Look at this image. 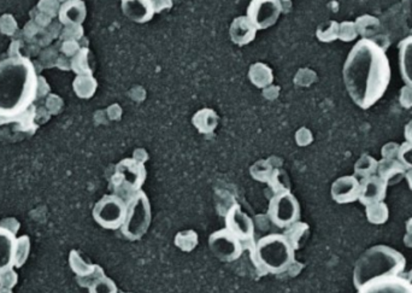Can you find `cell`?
<instances>
[{
    "mask_svg": "<svg viewBox=\"0 0 412 293\" xmlns=\"http://www.w3.org/2000/svg\"><path fill=\"white\" fill-rule=\"evenodd\" d=\"M398 159L406 168V171L412 169V143L405 142L404 144L400 145Z\"/></svg>",
    "mask_w": 412,
    "mask_h": 293,
    "instance_id": "39",
    "label": "cell"
},
{
    "mask_svg": "<svg viewBox=\"0 0 412 293\" xmlns=\"http://www.w3.org/2000/svg\"><path fill=\"white\" fill-rule=\"evenodd\" d=\"M377 176L387 183L388 186L396 185L404 179L406 174V168L400 163L399 159H384L379 162Z\"/></svg>",
    "mask_w": 412,
    "mask_h": 293,
    "instance_id": "20",
    "label": "cell"
},
{
    "mask_svg": "<svg viewBox=\"0 0 412 293\" xmlns=\"http://www.w3.org/2000/svg\"><path fill=\"white\" fill-rule=\"evenodd\" d=\"M146 180V169L143 162L138 159H126L116 166V171L112 176V183L116 190H122L126 193L134 195L140 191Z\"/></svg>",
    "mask_w": 412,
    "mask_h": 293,
    "instance_id": "7",
    "label": "cell"
},
{
    "mask_svg": "<svg viewBox=\"0 0 412 293\" xmlns=\"http://www.w3.org/2000/svg\"><path fill=\"white\" fill-rule=\"evenodd\" d=\"M405 179L408 180V186L412 191V169H408L406 174H405Z\"/></svg>",
    "mask_w": 412,
    "mask_h": 293,
    "instance_id": "52",
    "label": "cell"
},
{
    "mask_svg": "<svg viewBox=\"0 0 412 293\" xmlns=\"http://www.w3.org/2000/svg\"><path fill=\"white\" fill-rule=\"evenodd\" d=\"M86 16V4L82 0H70L61 3L58 21L64 25H81Z\"/></svg>",
    "mask_w": 412,
    "mask_h": 293,
    "instance_id": "18",
    "label": "cell"
},
{
    "mask_svg": "<svg viewBox=\"0 0 412 293\" xmlns=\"http://www.w3.org/2000/svg\"><path fill=\"white\" fill-rule=\"evenodd\" d=\"M400 102H401V105L405 106V108H412V88L408 86L405 87V91L403 90L401 92Z\"/></svg>",
    "mask_w": 412,
    "mask_h": 293,
    "instance_id": "47",
    "label": "cell"
},
{
    "mask_svg": "<svg viewBox=\"0 0 412 293\" xmlns=\"http://www.w3.org/2000/svg\"><path fill=\"white\" fill-rule=\"evenodd\" d=\"M405 279H406V280L408 281V282H410V284H411L412 285V269L411 270H410V272H408V274H406V277H404Z\"/></svg>",
    "mask_w": 412,
    "mask_h": 293,
    "instance_id": "55",
    "label": "cell"
},
{
    "mask_svg": "<svg viewBox=\"0 0 412 293\" xmlns=\"http://www.w3.org/2000/svg\"><path fill=\"white\" fill-rule=\"evenodd\" d=\"M379 167V161L369 155H363L355 162V176L357 179H367L369 176H376Z\"/></svg>",
    "mask_w": 412,
    "mask_h": 293,
    "instance_id": "26",
    "label": "cell"
},
{
    "mask_svg": "<svg viewBox=\"0 0 412 293\" xmlns=\"http://www.w3.org/2000/svg\"><path fill=\"white\" fill-rule=\"evenodd\" d=\"M17 30H18V23L13 15L5 13L0 17V33L1 34L8 35V37H15Z\"/></svg>",
    "mask_w": 412,
    "mask_h": 293,
    "instance_id": "34",
    "label": "cell"
},
{
    "mask_svg": "<svg viewBox=\"0 0 412 293\" xmlns=\"http://www.w3.org/2000/svg\"><path fill=\"white\" fill-rule=\"evenodd\" d=\"M40 27L34 21H29L28 23H25L23 30L20 32V34H22V40L27 42V44L32 42V41L37 39V34L40 33Z\"/></svg>",
    "mask_w": 412,
    "mask_h": 293,
    "instance_id": "40",
    "label": "cell"
},
{
    "mask_svg": "<svg viewBox=\"0 0 412 293\" xmlns=\"http://www.w3.org/2000/svg\"><path fill=\"white\" fill-rule=\"evenodd\" d=\"M151 203L146 193L135 192L126 203V221L123 224V236L129 241H139L146 234L151 226Z\"/></svg>",
    "mask_w": 412,
    "mask_h": 293,
    "instance_id": "5",
    "label": "cell"
},
{
    "mask_svg": "<svg viewBox=\"0 0 412 293\" xmlns=\"http://www.w3.org/2000/svg\"><path fill=\"white\" fill-rule=\"evenodd\" d=\"M251 174L258 181H269L270 178H273V171L271 174V167H270L269 163L261 161L253 166Z\"/></svg>",
    "mask_w": 412,
    "mask_h": 293,
    "instance_id": "36",
    "label": "cell"
},
{
    "mask_svg": "<svg viewBox=\"0 0 412 293\" xmlns=\"http://www.w3.org/2000/svg\"><path fill=\"white\" fill-rule=\"evenodd\" d=\"M63 108V100L58 97L57 94H49L46 99V109L49 111V114L57 115L61 113Z\"/></svg>",
    "mask_w": 412,
    "mask_h": 293,
    "instance_id": "43",
    "label": "cell"
},
{
    "mask_svg": "<svg viewBox=\"0 0 412 293\" xmlns=\"http://www.w3.org/2000/svg\"><path fill=\"white\" fill-rule=\"evenodd\" d=\"M256 34L257 28L253 25L247 16L237 17L230 25V39L237 45L245 46L252 42Z\"/></svg>",
    "mask_w": 412,
    "mask_h": 293,
    "instance_id": "19",
    "label": "cell"
},
{
    "mask_svg": "<svg viewBox=\"0 0 412 293\" xmlns=\"http://www.w3.org/2000/svg\"><path fill=\"white\" fill-rule=\"evenodd\" d=\"M23 42L25 41L20 40V39H15L8 47V57H22L23 54L20 53V50L25 47Z\"/></svg>",
    "mask_w": 412,
    "mask_h": 293,
    "instance_id": "46",
    "label": "cell"
},
{
    "mask_svg": "<svg viewBox=\"0 0 412 293\" xmlns=\"http://www.w3.org/2000/svg\"><path fill=\"white\" fill-rule=\"evenodd\" d=\"M81 49L80 42L75 40L61 41V45H59L61 54H64L68 58H73Z\"/></svg>",
    "mask_w": 412,
    "mask_h": 293,
    "instance_id": "41",
    "label": "cell"
},
{
    "mask_svg": "<svg viewBox=\"0 0 412 293\" xmlns=\"http://www.w3.org/2000/svg\"><path fill=\"white\" fill-rule=\"evenodd\" d=\"M405 267L406 260L399 251L387 245H376L367 248L355 262L353 284L359 289L374 280L399 277Z\"/></svg>",
    "mask_w": 412,
    "mask_h": 293,
    "instance_id": "3",
    "label": "cell"
},
{
    "mask_svg": "<svg viewBox=\"0 0 412 293\" xmlns=\"http://www.w3.org/2000/svg\"><path fill=\"white\" fill-rule=\"evenodd\" d=\"M61 3H66V1H70V0H59Z\"/></svg>",
    "mask_w": 412,
    "mask_h": 293,
    "instance_id": "56",
    "label": "cell"
},
{
    "mask_svg": "<svg viewBox=\"0 0 412 293\" xmlns=\"http://www.w3.org/2000/svg\"><path fill=\"white\" fill-rule=\"evenodd\" d=\"M37 68L29 57L0 62V118H13L28 110L37 100Z\"/></svg>",
    "mask_w": 412,
    "mask_h": 293,
    "instance_id": "2",
    "label": "cell"
},
{
    "mask_svg": "<svg viewBox=\"0 0 412 293\" xmlns=\"http://www.w3.org/2000/svg\"><path fill=\"white\" fill-rule=\"evenodd\" d=\"M122 10L129 20L145 23L155 13L153 0H122Z\"/></svg>",
    "mask_w": 412,
    "mask_h": 293,
    "instance_id": "15",
    "label": "cell"
},
{
    "mask_svg": "<svg viewBox=\"0 0 412 293\" xmlns=\"http://www.w3.org/2000/svg\"><path fill=\"white\" fill-rule=\"evenodd\" d=\"M399 147L400 145L396 143H388L387 145H384L382 147V159H398V155H399Z\"/></svg>",
    "mask_w": 412,
    "mask_h": 293,
    "instance_id": "44",
    "label": "cell"
},
{
    "mask_svg": "<svg viewBox=\"0 0 412 293\" xmlns=\"http://www.w3.org/2000/svg\"><path fill=\"white\" fill-rule=\"evenodd\" d=\"M175 245L184 253H189L198 245V234L192 229L177 233L175 236Z\"/></svg>",
    "mask_w": 412,
    "mask_h": 293,
    "instance_id": "30",
    "label": "cell"
},
{
    "mask_svg": "<svg viewBox=\"0 0 412 293\" xmlns=\"http://www.w3.org/2000/svg\"><path fill=\"white\" fill-rule=\"evenodd\" d=\"M406 232L408 234H412V217L406 222Z\"/></svg>",
    "mask_w": 412,
    "mask_h": 293,
    "instance_id": "54",
    "label": "cell"
},
{
    "mask_svg": "<svg viewBox=\"0 0 412 293\" xmlns=\"http://www.w3.org/2000/svg\"><path fill=\"white\" fill-rule=\"evenodd\" d=\"M404 134L406 142L412 143V121H410V122L405 126Z\"/></svg>",
    "mask_w": 412,
    "mask_h": 293,
    "instance_id": "51",
    "label": "cell"
},
{
    "mask_svg": "<svg viewBox=\"0 0 412 293\" xmlns=\"http://www.w3.org/2000/svg\"><path fill=\"white\" fill-rule=\"evenodd\" d=\"M331 195L338 204L355 203L360 195V181L355 176H341L331 185Z\"/></svg>",
    "mask_w": 412,
    "mask_h": 293,
    "instance_id": "12",
    "label": "cell"
},
{
    "mask_svg": "<svg viewBox=\"0 0 412 293\" xmlns=\"http://www.w3.org/2000/svg\"><path fill=\"white\" fill-rule=\"evenodd\" d=\"M93 219L104 229L116 231L122 227L126 216V203L116 195H104L94 205Z\"/></svg>",
    "mask_w": 412,
    "mask_h": 293,
    "instance_id": "6",
    "label": "cell"
},
{
    "mask_svg": "<svg viewBox=\"0 0 412 293\" xmlns=\"http://www.w3.org/2000/svg\"><path fill=\"white\" fill-rule=\"evenodd\" d=\"M98 87V82L93 75H78L73 82V92L81 99H90L93 97Z\"/></svg>",
    "mask_w": 412,
    "mask_h": 293,
    "instance_id": "23",
    "label": "cell"
},
{
    "mask_svg": "<svg viewBox=\"0 0 412 293\" xmlns=\"http://www.w3.org/2000/svg\"><path fill=\"white\" fill-rule=\"evenodd\" d=\"M46 30L49 32V35L54 40V39H58V38L61 37V33L63 28H61V22H54V21H52V23L46 28Z\"/></svg>",
    "mask_w": 412,
    "mask_h": 293,
    "instance_id": "49",
    "label": "cell"
},
{
    "mask_svg": "<svg viewBox=\"0 0 412 293\" xmlns=\"http://www.w3.org/2000/svg\"><path fill=\"white\" fill-rule=\"evenodd\" d=\"M281 13L282 0H251L247 8V17L257 30L273 27Z\"/></svg>",
    "mask_w": 412,
    "mask_h": 293,
    "instance_id": "9",
    "label": "cell"
},
{
    "mask_svg": "<svg viewBox=\"0 0 412 293\" xmlns=\"http://www.w3.org/2000/svg\"><path fill=\"white\" fill-rule=\"evenodd\" d=\"M294 250L283 234H269L258 241L254 255L258 265L269 273L278 274L290 268L294 260Z\"/></svg>",
    "mask_w": 412,
    "mask_h": 293,
    "instance_id": "4",
    "label": "cell"
},
{
    "mask_svg": "<svg viewBox=\"0 0 412 293\" xmlns=\"http://www.w3.org/2000/svg\"><path fill=\"white\" fill-rule=\"evenodd\" d=\"M78 284L82 287H87L90 293H117V286L114 284V280H111L110 277H107L104 274L99 265H97V269L92 275L86 277H76Z\"/></svg>",
    "mask_w": 412,
    "mask_h": 293,
    "instance_id": "17",
    "label": "cell"
},
{
    "mask_svg": "<svg viewBox=\"0 0 412 293\" xmlns=\"http://www.w3.org/2000/svg\"><path fill=\"white\" fill-rule=\"evenodd\" d=\"M309 232V226L302 222H295L290 227L286 228V233L283 236H286L287 241H290L292 248L294 250L300 248L302 239L305 238L306 234Z\"/></svg>",
    "mask_w": 412,
    "mask_h": 293,
    "instance_id": "29",
    "label": "cell"
},
{
    "mask_svg": "<svg viewBox=\"0 0 412 293\" xmlns=\"http://www.w3.org/2000/svg\"><path fill=\"white\" fill-rule=\"evenodd\" d=\"M343 76L352 102L367 110L384 97L391 82L387 54L375 41L360 39L348 52Z\"/></svg>",
    "mask_w": 412,
    "mask_h": 293,
    "instance_id": "1",
    "label": "cell"
},
{
    "mask_svg": "<svg viewBox=\"0 0 412 293\" xmlns=\"http://www.w3.org/2000/svg\"><path fill=\"white\" fill-rule=\"evenodd\" d=\"M217 123L218 117L216 113L211 109H203L193 116V125L203 134L213 133L216 130Z\"/></svg>",
    "mask_w": 412,
    "mask_h": 293,
    "instance_id": "22",
    "label": "cell"
},
{
    "mask_svg": "<svg viewBox=\"0 0 412 293\" xmlns=\"http://www.w3.org/2000/svg\"><path fill=\"white\" fill-rule=\"evenodd\" d=\"M387 183L379 176H369L367 179L360 180V195L359 202L363 205L384 202L387 195Z\"/></svg>",
    "mask_w": 412,
    "mask_h": 293,
    "instance_id": "14",
    "label": "cell"
},
{
    "mask_svg": "<svg viewBox=\"0 0 412 293\" xmlns=\"http://www.w3.org/2000/svg\"><path fill=\"white\" fill-rule=\"evenodd\" d=\"M340 25L336 22H328L326 25H321L317 32L319 40L333 41L339 38Z\"/></svg>",
    "mask_w": 412,
    "mask_h": 293,
    "instance_id": "35",
    "label": "cell"
},
{
    "mask_svg": "<svg viewBox=\"0 0 412 293\" xmlns=\"http://www.w3.org/2000/svg\"><path fill=\"white\" fill-rule=\"evenodd\" d=\"M18 282V275L15 269H6L0 273V293H13V289Z\"/></svg>",
    "mask_w": 412,
    "mask_h": 293,
    "instance_id": "33",
    "label": "cell"
},
{
    "mask_svg": "<svg viewBox=\"0 0 412 293\" xmlns=\"http://www.w3.org/2000/svg\"><path fill=\"white\" fill-rule=\"evenodd\" d=\"M208 245L213 255L223 262L237 260L244 251L240 239L227 228L213 232L208 239Z\"/></svg>",
    "mask_w": 412,
    "mask_h": 293,
    "instance_id": "10",
    "label": "cell"
},
{
    "mask_svg": "<svg viewBox=\"0 0 412 293\" xmlns=\"http://www.w3.org/2000/svg\"><path fill=\"white\" fill-rule=\"evenodd\" d=\"M17 236L8 228L0 226V273L15 268Z\"/></svg>",
    "mask_w": 412,
    "mask_h": 293,
    "instance_id": "16",
    "label": "cell"
},
{
    "mask_svg": "<svg viewBox=\"0 0 412 293\" xmlns=\"http://www.w3.org/2000/svg\"><path fill=\"white\" fill-rule=\"evenodd\" d=\"M365 214H367V221L372 224H384L389 219V210H388L387 204L384 202L367 205Z\"/></svg>",
    "mask_w": 412,
    "mask_h": 293,
    "instance_id": "27",
    "label": "cell"
},
{
    "mask_svg": "<svg viewBox=\"0 0 412 293\" xmlns=\"http://www.w3.org/2000/svg\"><path fill=\"white\" fill-rule=\"evenodd\" d=\"M273 70L261 63L253 64L249 69V80L258 88H263L273 82Z\"/></svg>",
    "mask_w": 412,
    "mask_h": 293,
    "instance_id": "25",
    "label": "cell"
},
{
    "mask_svg": "<svg viewBox=\"0 0 412 293\" xmlns=\"http://www.w3.org/2000/svg\"><path fill=\"white\" fill-rule=\"evenodd\" d=\"M0 226L8 228V231H11L15 234H17V231L20 229V222H17L16 219H13V217H8V219L1 221Z\"/></svg>",
    "mask_w": 412,
    "mask_h": 293,
    "instance_id": "48",
    "label": "cell"
},
{
    "mask_svg": "<svg viewBox=\"0 0 412 293\" xmlns=\"http://www.w3.org/2000/svg\"><path fill=\"white\" fill-rule=\"evenodd\" d=\"M399 68L403 81L412 88V35L399 44Z\"/></svg>",
    "mask_w": 412,
    "mask_h": 293,
    "instance_id": "21",
    "label": "cell"
},
{
    "mask_svg": "<svg viewBox=\"0 0 412 293\" xmlns=\"http://www.w3.org/2000/svg\"><path fill=\"white\" fill-rule=\"evenodd\" d=\"M58 51H59V46L51 45L46 49L42 50L40 53H39V63H40L41 69L42 68H54L56 67V63H57L58 59Z\"/></svg>",
    "mask_w": 412,
    "mask_h": 293,
    "instance_id": "32",
    "label": "cell"
},
{
    "mask_svg": "<svg viewBox=\"0 0 412 293\" xmlns=\"http://www.w3.org/2000/svg\"><path fill=\"white\" fill-rule=\"evenodd\" d=\"M225 228L241 241H251L254 236V224L251 217L242 212L239 204H234L225 216Z\"/></svg>",
    "mask_w": 412,
    "mask_h": 293,
    "instance_id": "11",
    "label": "cell"
},
{
    "mask_svg": "<svg viewBox=\"0 0 412 293\" xmlns=\"http://www.w3.org/2000/svg\"><path fill=\"white\" fill-rule=\"evenodd\" d=\"M56 67L61 70H71V59L64 56V54H59L58 56L57 63Z\"/></svg>",
    "mask_w": 412,
    "mask_h": 293,
    "instance_id": "50",
    "label": "cell"
},
{
    "mask_svg": "<svg viewBox=\"0 0 412 293\" xmlns=\"http://www.w3.org/2000/svg\"><path fill=\"white\" fill-rule=\"evenodd\" d=\"M61 5L59 0H40L37 3V8L39 11L46 13L51 18H56L59 13Z\"/></svg>",
    "mask_w": 412,
    "mask_h": 293,
    "instance_id": "37",
    "label": "cell"
},
{
    "mask_svg": "<svg viewBox=\"0 0 412 293\" xmlns=\"http://www.w3.org/2000/svg\"><path fill=\"white\" fill-rule=\"evenodd\" d=\"M83 38V28L82 25H66L61 33L59 40L68 41L75 40L78 41Z\"/></svg>",
    "mask_w": 412,
    "mask_h": 293,
    "instance_id": "38",
    "label": "cell"
},
{
    "mask_svg": "<svg viewBox=\"0 0 412 293\" xmlns=\"http://www.w3.org/2000/svg\"><path fill=\"white\" fill-rule=\"evenodd\" d=\"M70 268L73 273L76 274V277H90L95 272L97 265H92L88 263L81 253L76 251V250H71L69 255Z\"/></svg>",
    "mask_w": 412,
    "mask_h": 293,
    "instance_id": "24",
    "label": "cell"
},
{
    "mask_svg": "<svg viewBox=\"0 0 412 293\" xmlns=\"http://www.w3.org/2000/svg\"><path fill=\"white\" fill-rule=\"evenodd\" d=\"M358 293H412V285L404 275L384 277L369 282Z\"/></svg>",
    "mask_w": 412,
    "mask_h": 293,
    "instance_id": "13",
    "label": "cell"
},
{
    "mask_svg": "<svg viewBox=\"0 0 412 293\" xmlns=\"http://www.w3.org/2000/svg\"><path fill=\"white\" fill-rule=\"evenodd\" d=\"M404 244L408 246V248H412V234H408L406 233V236H404Z\"/></svg>",
    "mask_w": 412,
    "mask_h": 293,
    "instance_id": "53",
    "label": "cell"
},
{
    "mask_svg": "<svg viewBox=\"0 0 412 293\" xmlns=\"http://www.w3.org/2000/svg\"><path fill=\"white\" fill-rule=\"evenodd\" d=\"M30 253V239L29 236H22L17 238L16 255H15V268H20L28 260Z\"/></svg>",
    "mask_w": 412,
    "mask_h": 293,
    "instance_id": "31",
    "label": "cell"
},
{
    "mask_svg": "<svg viewBox=\"0 0 412 293\" xmlns=\"http://www.w3.org/2000/svg\"><path fill=\"white\" fill-rule=\"evenodd\" d=\"M30 17H32V21H34L41 29L47 28V27L52 23V21H54V18L47 16L46 13L39 11L37 8H35L30 11Z\"/></svg>",
    "mask_w": 412,
    "mask_h": 293,
    "instance_id": "42",
    "label": "cell"
},
{
    "mask_svg": "<svg viewBox=\"0 0 412 293\" xmlns=\"http://www.w3.org/2000/svg\"><path fill=\"white\" fill-rule=\"evenodd\" d=\"M90 50L82 47L73 58H71V70L78 75H92L93 70L90 65Z\"/></svg>",
    "mask_w": 412,
    "mask_h": 293,
    "instance_id": "28",
    "label": "cell"
},
{
    "mask_svg": "<svg viewBox=\"0 0 412 293\" xmlns=\"http://www.w3.org/2000/svg\"><path fill=\"white\" fill-rule=\"evenodd\" d=\"M49 82L46 81V79L42 75H37V99H42V98L47 97L49 94Z\"/></svg>",
    "mask_w": 412,
    "mask_h": 293,
    "instance_id": "45",
    "label": "cell"
},
{
    "mask_svg": "<svg viewBox=\"0 0 412 293\" xmlns=\"http://www.w3.org/2000/svg\"><path fill=\"white\" fill-rule=\"evenodd\" d=\"M268 215L276 227H290L299 221L300 205L290 191L280 192L270 200Z\"/></svg>",
    "mask_w": 412,
    "mask_h": 293,
    "instance_id": "8",
    "label": "cell"
}]
</instances>
